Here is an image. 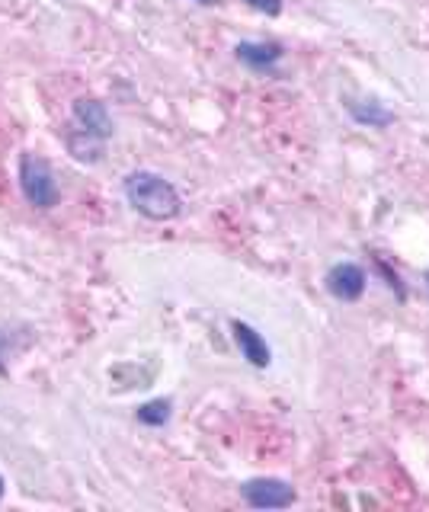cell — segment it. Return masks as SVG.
I'll use <instances>...</instances> for the list:
<instances>
[{"instance_id":"1","label":"cell","mask_w":429,"mask_h":512,"mask_svg":"<svg viewBox=\"0 0 429 512\" xmlns=\"http://www.w3.org/2000/svg\"><path fill=\"white\" fill-rule=\"evenodd\" d=\"M122 196L148 221H173L183 215V196L154 170H132L122 180Z\"/></svg>"},{"instance_id":"2","label":"cell","mask_w":429,"mask_h":512,"mask_svg":"<svg viewBox=\"0 0 429 512\" xmlns=\"http://www.w3.org/2000/svg\"><path fill=\"white\" fill-rule=\"evenodd\" d=\"M20 192L23 199L33 205V208H55L58 205V183H55V170L45 157L33 154V151H23L20 154Z\"/></svg>"},{"instance_id":"3","label":"cell","mask_w":429,"mask_h":512,"mask_svg":"<svg viewBox=\"0 0 429 512\" xmlns=\"http://www.w3.org/2000/svg\"><path fill=\"white\" fill-rule=\"evenodd\" d=\"M241 496L250 509H289L298 493L282 477H250L241 484Z\"/></svg>"},{"instance_id":"4","label":"cell","mask_w":429,"mask_h":512,"mask_svg":"<svg viewBox=\"0 0 429 512\" xmlns=\"http://www.w3.org/2000/svg\"><path fill=\"white\" fill-rule=\"evenodd\" d=\"M324 288L330 292V298H337L343 304H356L365 288H369V272H365L359 263H333L324 276Z\"/></svg>"},{"instance_id":"5","label":"cell","mask_w":429,"mask_h":512,"mask_svg":"<svg viewBox=\"0 0 429 512\" xmlns=\"http://www.w3.org/2000/svg\"><path fill=\"white\" fill-rule=\"evenodd\" d=\"M71 119H74V128H81V132L100 138V141H109L116 132L113 112H109V106L103 100H97V96H77L71 106Z\"/></svg>"},{"instance_id":"6","label":"cell","mask_w":429,"mask_h":512,"mask_svg":"<svg viewBox=\"0 0 429 512\" xmlns=\"http://www.w3.org/2000/svg\"><path fill=\"white\" fill-rule=\"evenodd\" d=\"M234 55L253 74H276L279 61L285 58V48L279 42H237Z\"/></svg>"},{"instance_id":"7","label":"cell","mask_w":429,"mask_h":512,"mask_svg":"<svg viewBox=\"0 0 429 512\" xmlns=\"http://www.w3.org/2000/svg\"><path fill=\"white\" fill-rule=\"evenodd\" d=\"M231 333H234V343L241 349V356L253 365V368H266L273 362V349L263 340V333L257 327L244 324V320H234L231 324Z\"/></svg>"},{"instance_id":"8","label":"cell","mask_w":429,"mask_h":512,"mask_svg":"<svg viewBox=\"0 0 429 512\" xmlns=\"http://www.w3.org/2000/svg\"><path fill=\"white\" fill-rule=\"evenodd\" d=\"M346 112L362 128H388V125H394V112L385 103L372 100V96H369V100H349Z\"/></svg>"},{"instance_id":"9","label":"cell","mask_w":429,"mask_h":512,"mask_svg":"<svg viewBox=\"0 0 429 512\" xmlns=\"http://www.w3.org/2000/svg\"><path fill=\"white\" fill-rule=\"evenodd\" d=\"M65 144H68V154L74 160H81V164H90V167L100 164L103 154H106V141L81 132V128H71V132L65 135Z\"/></svg>"},{"instance_id":"10","label":"cell","mask_w":429,"mask_h":512,"mask_svg":"<svg viewBox=\"0 0 429 512\" xmlns=\"http://www.w3.org/2000/svg\"><path fill=\"white\" fill-rule=\"evenodd\" d=\"M135 416H138V423H145V426H151V429H161V426L170 423L173 404H170L167 397H157V400H148V404H141V407L135 410Z\"/></svg>"},{"instance_id":"11","label":"cell","mask_w":429,"mask_h":512,"mask_svg":"<svg viewBox=\"0 0 429 512\" xmlns=\"http://www.w3.org/2000/svg\"><path fill=\"white\" fill-rule=\"evenodd\" d=\"M247 7H253L257 13H266V16H279L282 0H247Z\"/></svg>"},{"instance_id":"12","label":"cell","mask_w":429,"mask_h":512,"mask_svg":"<svg viewBox=\"0 0 429 512\" xmlns=\"http://www.w3.org/2000/svg\"><path fill=\"white\" fill-rule=\"evenodd\" d=\"M193 4H202V7H215V4H221V0H193Z\"/></svg>"},{"instance_id":"13","label":"cell","mask_w":429,"mask_h":512,"mask_svg":"<svg viewBox=\"0 0 429 512\" xmlns=\"http://www.w3.org/2000/svg\"><path fill=\"white\" fill-rule=\"evenodd\" d=\"M0 359H4V336H0ZM0 372H4V362H0Z\"/></svg>"},{"instance_id":"14","label":"cell","mask_w":429,"mask_h":512,"mask_svg":"<svg viewBox=\"0 0 429 512\" xmlns=\"http://www.w3.org/2000/svg\"><path fill=\"white\" fill-rule=\"evenodd\" d=\"M0 496H4V477H0Z\"/></svg>"},{"instance_id":"15","label":"cell","mask_w":429,"mask_h":512,"mask_svg":"<svg viewBox=\"0 0 429 512\" xmlns=\"http://www.w3.org/2000/svg\"><path fill=\"white\" fill-rule=\"evenodd\" d=\"M426 288H429V272H426Z\"/></svg>"}]
</instances>
